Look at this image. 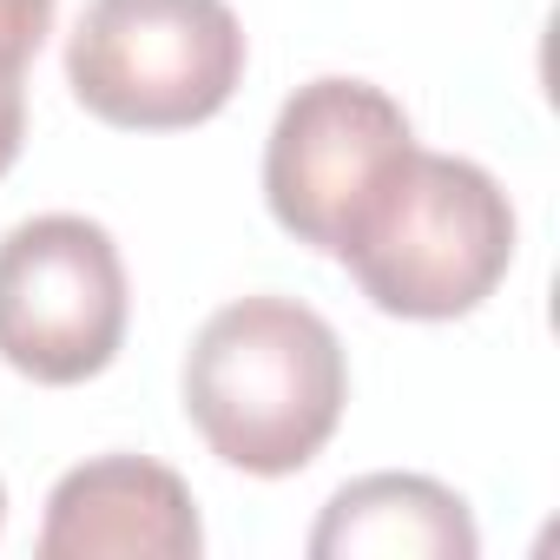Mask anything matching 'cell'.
<instances>
[{"instance_id":"obj_1","label":"cell","mask_w":560,"mask_h":560,"mask_svg":"<svg viewBox=\"0 0 560 560\" xmlns=\"http://www.w3.org/2000/svg\"><path fill=\"white\" fill-rule=\"evenodd\" d=\"M350 402L337 330L298 298H237L185 350V416L224 468L298 475L324 455Z\"/></svg>"},{"instance_id":"obj_2","label":"cell","mask_w":560,"mask_h":560,"mask_svg":"<svg viewBox=\"0 0 560 560\" xmlns=\"http://www.w3.org/2000/svg\"><path fill=\"white\" fill-rule=\"evenodd\" d=\"M383 317L448 324L494 298L514 264V205L475 159L422 152L337 257Z\"/></svg>"},{"instance_id":"obj_3","label":"cell","mask_w":560,"mask_h":560,"mask_svg":"<svg viewBox=\"0 0 560 560\" xmlns=\"http://www.w3.org/2000/svg\"><path fill=\"white\" fill-rule=\"evenodd\" d=\"M244 27L224 0H86L67 40L73 100L119 132H185L231 106Z\"/></svg>"},{"instance_id":"obj_4","label":"cell","mask_w":560,"mask_h":560,"mask_svg":"<svg viewBox=\"0 0 560 560\" xmlns=\"http://www.w3.org/2000/svg\"><path fill=\"white\" fill-rule=\"evenodd\" d=\"M409 159V113L370 80L324 73L284 100L264 139V205L298 244L343 257Z\"/></svg>"},{"instance_id":"obj_5","label":"cell","mask_w":560,"mask_h":560,"mask_svg":"<svg viewBox=\"0 0 560 560\" xmlns=\"http://www.w3.org/2000/svg\"><path fill=\"white\" fill-rule=\"evenodd\" d=\"M126 264L106 224L47 211L0 237V363L73 389L100 376L126 343Z\"/></svg>"},{"instance_id":"obj_6","label":"cell","mask_w":560,"mask_h":560,"mask_svg":"<svg viewBox=\"0 0 560 560\" xmlns=\"http://www.w3.org/2000/svg\"><path fill=\"white\" fill-rule=\"evenodd\" d=\"M205 527L191 488L152 455H100L54 481L40 560H198Z\"/></svg>"},{"instance_id":"obj_7","label":"cell","mask_w":560,"mask_h":560,"mask_svg":"<svg viewBox=\"0 0 560 560\" xmlns=\"http://www.w3.org/2000/svg\"><path fill=\"white\" fill-rule=\"evenodd\" d=\"M317 560H475L481 534L468 501L435 475H363L330 494L324 521L311 527Z\"/></svg>"},{"instance_id":"obj_8","label":"cell","mask_w":560,"mask_h":560,"mask_svg":"<svg viewBox=\"0 0 560 560\" xmlns=\"http://www.w3.org/2000/svg\"><path fill=\"white\" fill-rule=\"evenodd\" d=\"M54 8L60 0H0V80L27 73V60L54 34Z\"/></svg>"},{"instance_id":"obj_9","label":"cell","mask_w":560,"mask_h":560,"mask_svg":"<svg viewBox=\"0 0 560 560\" xmlns=\"http://www.w3.org/2000/svg\"><path fill=\"white\" fill-rule=\"evenodd\" d=\"M21 139H27V93L21 80H0V178L21 159Z\"/></svg>"},{"instance_id":"obj_10","label":"cell","mask_w":560,"mask_h":560,"mask_svg":"<svg viewBox=\"0 0 560 560\" xmlns=\"http://www.w3.org/2000/svg\"><path fill=\"white\" fill-rule=\"evenodd\" d=\"M0 521H8V488H0Z\"/></svg>"}]
</instances>
